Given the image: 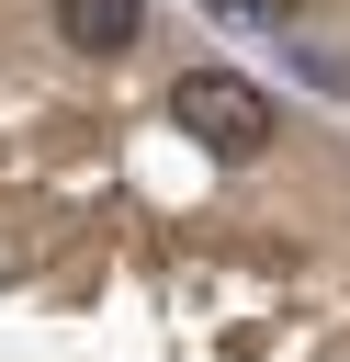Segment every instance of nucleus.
<instances>
[{
    "label": "nucleus",
    "mask_w": 350,
    "mask_h": 362,
    "mask_svg": "<svg viewBox=\"0 0 350 362\" xmlns=\"http://www.w3.org/2000/svg\"><path fill=\"white\" fill-rule=\"evenodd\" d=\"M169 113H181V136L215 147V158H260V147H271V90L237 79V68H181V79H169Z\"/></svg>",
    "instance_id": "f257e3e1"
},
{
    "label": "nucleus",
    "mask_w": 350,
    "mask_h": 362,
    "mask_svg": "<svg viewBox=\"0 0 350 362\" xmlns=\"http://www.w3.org/2000/svg\"><path fill=\"white\" fill-rule=\"evenodd\" d=\"M56 34H68L79 57H124V45L147 34V0H56Z\"/></svg>",
    "instance_id": "f03ea898"
},
{
    "label": "nucleus",
    "mask_w": 350,
    "mask_h": 362,
    "mask_svg": "<svg viewBox=\"0 0 350 362\" xmlns=\"http://www.w3.org/2000/svg\"><path fill=\"white\" fill-rule=\"evenodd\" d=\"M215 11H248V23H305L316 0H215Z\"/></svg>",
    "instance_id": "7ed1b4c3"
}]
</instances>
